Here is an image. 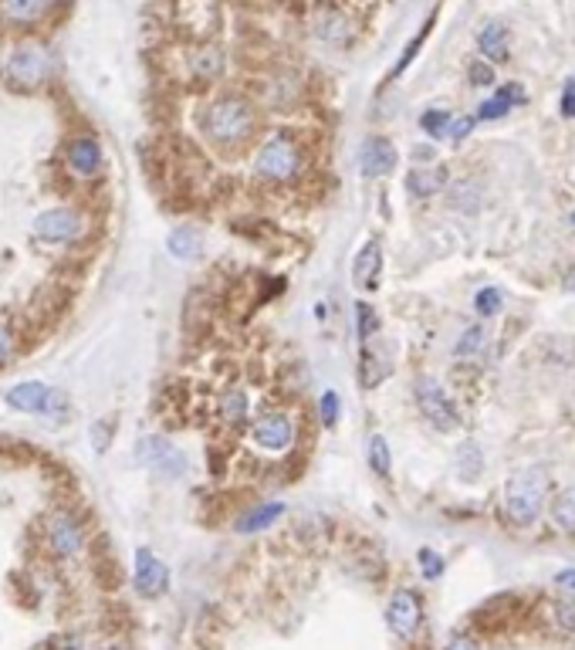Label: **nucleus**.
Segmentation results:
<instances>
[{"label": "nucleus", "instance_id": "9b49d317", "mask_svg": "<svg viewBox=\"0 0 575 650\" xmlns=\"http://www.w3.org/2000/svg\"><path fill=\"white\" fill-rule=\"evenodd\" d=\"M420 599L413 589H396L393 599H389V610H386V620L393 633H400V637H409V633L420 627Z\"/></svg>", "mask_w": 575, "mask_h": 650}, {"label": "nucleus", "instance_id": "ea45409f", "mask_svg": "<svg viewBox=\"0 0 575 650\" xmlns=\"http://www.w3.org/2000/svg\"><path fill=\"white\" fill-rule=\"evenodd\" d=\"M447 650H481V647L474 644L471 637H454V640L447 644Z\"/></svg>", "mask_w": 575, "mask_h": 650}, {"label": "nucleus", "instance_id": "dca6fc26", "mask_svg": "<svg viewBox=\"0 0 575 650\" xmlns=\"http://www.w3.org/2000/svg\"><path fill=\"white\" fill-rule=\"evenodd\" d=\"M281 515H285V505H281V501H268V505H257V508H251V512L244 515V518H237L234 529L240 532V535L264 532V529H271V525H274Z\"/></svg>", "mask_w": 575, "mask_h": 650}, {"label": "nucleus", "instance_id": "c03bdc74", "mask_svg": "<svg viewBox=\"0 0 575 650\" xmlns=\"http://www.w3.org/2000/svg\"><path fill=\"white\" fill-rule=\"evenodd\" d=\"M572 223H575V214H572Z\"/></svg>", "mask_w": 575, "mask_h": 650}, {"label": "nucleus", "instance_id": "a878e982", "mask_svg": "<svg viewBox=\"0 0 575 650\" xmlns=\"http://www.w3.org/2000/svg\"><path fill=\"white\" fill-rule=\"evenodd\" d=\"M220 407H223V417H227L231 424H240V420L247 417V394H244V390H231V394L220 400Z\"/></svg>", "mask_w": 575, "mask_h": 650}, {"label": "nucleus", "instance_id": "f03ea898", "mask_svg": "<svg viewBox=\"0 0 575 650\" xmlns=\"http://www.w3.org/2000/svg\"><path fill=\"white\" fill-rule=\"evenodd\" d=\"M541 498H545V478L539 471H518L507 481L505 508L514 525H531L541 515Z\"/></svg>", "mask_w": 575, "mask_h": 650}, {"label": "nucleus", "instance_id": "c756f323", "mask_svg": "<svg viewBox=\"0 0 575 650\" xmlns=\"http://www.w3.org/2000/svg\"><path fill=\"white\" fill-rule=\"evenodd\" d=\"M355 315H359V339L366 343L372 332L379 329V315H376V312H372L366 302H359V305H355Z\"/></svg>", "mask_w": 575, "mask_h": 650}, {"label": "nucleus", "instance_id": "412c9836", "mask_svg": "<svg viewBox=\"0 0 575 650\" xmlns=\"http://www.w3.org/2000/svg\"><path fill=\"white\" fill-rule=\"evenodd\" d=\"M524 92L518 85H505L490 102L481 105V112H477V119H501V116H507V109L514 102H522Z\"/></svg>", "mask_w": 575, "mask_h": 650}, {"label": "nucleus", "instance_id": "7ed1b4c3", "mask_svg": "<svg viewBox=\"0 0 575 650\" xmlns=\"http://www.w3.org/2000/svg\"><path fill=\"white\" fill-rule=\"evenodd\" d=\"M7 407L20 413H41V417H65L68 400L45 383H20L14 390H7Z\"/></svg>", "mask_w": 575, "mask_h": 650}, {"label": "nucleus", "instance_id": "a211bd4d", "mask_svg": "<svg viewBox=\"0 0 575 650\" xmlns=\"http://www.w3.org/2000/svg\"><path fill=\"white\" fill-rule=\"evenodd\" d=\"M190 71L203 78V82H210V78H217L220 71H223V48L217 45H203L197 52L190 54Z\"/></svg>", "mask_w": 575, "mask_h": 650}, {"label": "nucleus", "instance_id": "72a5a7b5", "mask_svg": "<svg viewBox=\"0 0 575 650\" xmlns=\"http://www.w3.org/2000/svg\"><path fill=\"white\" fill-rule=\"evenodd\" d=\"M481 339H484V329H481V325H474L471 332H467V336L457 343V356H471L474 349L481 345Z\"/></svg>", "mask_w": 575, "mask_h": 650}, {"label": "nucleus", "instance_id": "423d86ee", "mask_svg": "<svg viewBox=\"0 0 575 650\" xmlns=\"http://www.w3.org/2000/svg\"><path fill=\"white\" fill-rule=\"evenodd\" d=\"M298 170V150L288 136H274L261 146L257 153V173L268 176V180H288L291 173Z\"/></svg>", "mask_w": 575, "mask_h": 650}, {"label": "nucleus", "instance_id": "ddd939ff", "mask_svg": "<svg viewBox=\"0 0 575 650\" xmlns=\"http://www.w3.org/2000/svg\"><path fill=\"white\" fill-rule=\"evenodd\" d=\"M359 167L362 176H386L396 167V146L383 136H369L359 150Z\"/></svg>", "mask_w": 575, "mask_h": 650}, {"label": "nucleus", "instance_id": "bb28decb", "mask_svg": "<svg viewBox=\"0 0 575 650\" xmlns=\"http://www.w3.org/2000/svg\"><path fill=\"white\" fill-rule=\"evenodd\" d=\"M501 305H505V295H501V288H484V291H477V298H474L477 315H484V319L498 315V312H501Z\"/></svg>", "mask_w": 575, "mask_h": 650}, {"label": "nucleus", "instance_id": "1a4fd4ad", "mask_svg": "<svg viewBox=\"0 0 575 650\" xmlns=\"http://www.w3.org/2000/svg\"><path fill=\"white\" fill-rule=\"evenodd\" d=\"M139 461L156 467L159 475H166V478H176V475H183V454L176 451V447L163 441V437H146L142 444H139Z\"/></svg>", "mask_w": 575, "mask_h": 650}, {"label": "nucleus", "instance_id": "cd10ccee", "mask_svg": "<svg viewBox=\"0 0 575 650\" xmlns=\"http://www.w3.org/2000/svg\"><path fill=\"white\" fill-rule=\"evenodd\" d=\"M430 24H433V18L426 20V24H423V28H420V35H417V37H413V41H409V45H406L403 58H400V61H396V69H393V78H396V75H403V71H406V65H409V61H413V58H417V52H420V48H423V41H426V35H430Z\"/></svg>", "mask_w": 575, "mask_h": 650}, {"label": "nucleus", "instance_id": "37998d69", "mask_svg": "<svg viewBox=\"0 0 575 650\" xmlns=\"http://www.w3.org/2000/svg\"><path fill=\"white\" fill-rule=\"evenodd\" d=\"M105 650H126V647H122V644H112V647H105Z\"/></svg>", "mask_w": 575, "mask_h": 650}, {"label": "nucleus", "instance_id": "f257e3e1", "mask_svg": "<svg viewBox=\"0 0 575 650\" xmlns=\"http://www.w3.org/2000/svg\"><path fill=\"white\" fill-rule=\"evenodd\" d=\"M251 126H254L251 105L240 102V99H220L207 112V136L214 139V142H220V146L240 142V139L251 133Z\"/></svg>", "mask_w": 575, "mask_h": 650}, {"label": "nucleus", "instance_id": "f8f14e48", "mask_svg": "<svg viewBox=\"0 0 575 650\" xmlns=\"http://www.w3.org/2000/svg\"><path fill=\"white\" fill-rule=\"evenodd\" d=\"M48 546L58 552V556H78L85 546V535L78 529V522L68 512H54L48 518Z\"/></svg>", "mask_w": 575, "mask_h": 650}, {"label": "nucleus", "instance_id": "4be33fe9", "mask_svg": "<svg viewBox=\"0 0 575 650\" xmlns=\"http://www.w3.org/2000/svg\"><path fill=\"white\" fill-rule=\"evenodd\" d=\"M169 255L183 257V261L197 257L200 255V234H197L193 227H180V231H173V234H169Z\"/></svg>", "mask_w": 575, "mask_h": 650}, {"label": "nucleus", "instance_id": "2eb2a0df", "mask_svg": "<svg viewBox=\"0 0 575 650\" xmlns=\"http://www.w3.org/2000/svg\"><path fill=\"white\" fill-rule=\"evenodd\" d=\"M68 167L78 176H95L101 170V146L92 136H78L68 146Z\"/></svg>", "mask_w": 575, "mask_h": 650}, {"label": "nucleus", "instance_id": "c85d7f7f", "mask_svg": "<svg viewBox=\"0 0 575 650\" xmlns=\"http://www.w3.org/2000/svg\"><path fill=\"white\" fill-rule=\"evenodd\" d=\"M420 126L423 133H430V136H443V129L450 126V112L447 109H430V112L420 116Z\"/></svg>", "mask_w": 575, "mask_h": 650}, {"label": "nucleus", "instance_id": "39448f33", "mask_svg": "<svg viewBox=\"0 0 575 650\" xmlns=\"http://www.w3.org/2000/svg\"><path fill=\"white\" fill-rule=\"evenodd\" d=\"M417 407H420V413L437 430H457L460 427V413H457L454 400L447 396V390L440 386L437 379L423 377L420 383H417Z\"/></svg>", "mask_w": 575, "mask_h": 650}, {"label": "nucleus", "instance_id": "5701e85b", "mask_svg": "<svg viewBox=\"0 0 575 650\" xmlns=\"http://www.w3.org/2000/svg\"><path fill=\"white\" fill-rule=\"evenodd\" d=\"M383 373H386V370H383V360L372 353L369 345L362 343V353H359V379H362V386H366V390H376V386L383 383Z\"/></svg>", "mask_w": 575, "mask_h": 650}, {"label": "nucleus", "instance_id": "6ab92c4d", "mask_svg": "<svg viewBox=\"0 0 575 650\" xmlns=\"http://www.w3.org/2000/svg\"><path fill=\"white\" fill-rule=\"evenodd\" d=\"M48 11V0H0V14L11 24H31Z\"/></svg>", "mask_w": 575, "mask_h": 650}, {"label": "nucleus", "instance_id": "c9c22d12", "mask_svg": "<svg viewBox=\"0 0 575 650\" xmlns=\"http://www.w3.org/2000/svg\"><path fill=\"white\" fill-rule=\"evenodd\" d=\"M562 116H569V119L575 116V82L562 88Z\"/></svg>", "mask_w": 575, "mask_h": 650}, {"label": "nucleus", "instance_id": "0eeeda50", "mask_svg": "<svg viewBox=\"0 0 575 650\" xmlns=\"http://www.w3.org/2000/svg\"><path fill=\"white\" fill-rule=\"evenodd\" d=\"M82 234V217L68 207H54L34 217V238L48 240V244H68Z\"/></svg>", "mask_w": 575, "mask_h": 650}, {"label": "nucleus", "instance_id": "9d476101", "mask_svg": "<svg viewBox=\"0 0 575 650\" xmlns=\"http://www.w3.org/2000/svg\"><path fill=\"white\" fill-rule=\"evenodd\" d=\"M135 589L142 593V597H159L163 589L169 586V569L166 563H159L156 556H152L150 548H139L135 552Z\"/></svg>", "mask_w": 575, "mask_h": 650}, {"label": "nucleus", "instance_id": "7c9ffc66", "mask_svg": "<svg viewBox=\"0 0 575 650\" xmlns=\"http://www.w3.org/2000/svg\"><path fill=\"white\" fill-rule=\"evenodd\" d=\"M555 620L562 630H575V597H562L555 603Z\"/></svg>", "mask_w": 575, "mask_h": 650}, {"label": "nucleus", "instance_id": "4c0bfd02", "mask_svg": "<svg viewBox=\"0 0 575 650\" xmlns=\"http://www.w3.org/2000/svg\"><path fill=\"white\" fill-rule=\"evenodd\" d=\"M11 349H14V343H11V332H7V325H0V362L11 360Z\"/></svg>", "mask_w": 575, "mask_h": 650}, {"label": "nucleus", "instance_id": "b1692460", "mask_svg": "<svg viewBox=\"0 0 575 650\" xmlns=\"http://www.w3.org/2000/svg\"><path fill=\"white\" fill-rule=\"evenodd\" d=\"M369 464L379 478H389L393 475V464H389V444L383 441V434H376L369 441Z\"/></svg>", "mask_w": 575, "mask_h": 650}, {"label": "nucleus", "instance_id": "aec40b11", "mask_svg": "<svg viewBox=\"0 0 575 650\" xmlns=\"http://www.w3.org/2000/svg\"><path fill=\"white\" fill-rule=\"evenodd\" d=\"M481 54H488V61H507V31L501 24H488L481 35H477Z\"/></svg>", "mask_w": 575, "mask_h": 650}, {"label": "nucleus", "instance_id": "a19ab883", "mask_svg": "<svg viewBox=\"0 0 575 650\" xmlns=\"http://www.w3.org/2000/svg\"><path fill=\"white\" fill-rule=\"evenodd\" d=\"M558 586H572L575 589V569L572 573H558Z\"/></svg>", "mask_w": 575, "mask_h": 650}, {"label": "nucleus", "instance_id": "79ce46f5", "mask_svg": "<svg viewBox=\"0 0 575 650\" xmlns=\"http://www.w3.org/2000/svg\"><path fill=\"white\" fill-rule=\"evenodd\" d=\"M562 285H565L569 291H575V268H569V274L562 278Z\"/></svg>", "mask_w": 575, "mask_h": 650}, {"label": "nucleus", "instance_id": "393cba45", "mask_svg": "<svg viewBox=\"0 0 575 650\" xmlns=\"http://www.w3.org/2000/svg\"><path fill=\"white\" fill-rule=\"evenodd\" d=\"M552 515H555V522L562 529H575V488H569V492H562V495L555 498Z\"/></svg>", "mask_w": 575, "mask_h": 650}, {"label": "nucleus", "instance_id": "473e14b6", "mask_svg": "<svg viewBox=\"0 0 575 650\" xmlns=\"http://www.w3.org/2000/svg\"><path fill=\"white\" fill-rule=\"evenodd\" d=\"M467 75H471V85H490V82H494L490 61H474L471 69H467Z\"/></svg>", "mask_w": 575, "mask_h": 650}, {"label": "nucleus", "instance_id": "6e6552de", "mask_svg": "<svg viewBox=\"0 0 575 650\" xmlns=\"http://www.w3.org/2000/svg\"><path fill=\"white\" fill-rule=\"evenodd\" d=\"M251 437L257 447H264V451H285L291 441H295V427H291V420H288L285 413L271 410L264 417H257L251 427Z\"/></svg>", "mask_w": 575, "mask_h": 650}, {"label": "nucleus", "instance_id": "f3484780", "mask_svg": "<svg viewBox=\"0 0 575 650\" xmlns=\"http://www.w3.org/2000/svg\"><path fill=\"white\" fill-rule=\"evenodd\" d=\"M443 187H447V167H426V170L406 173V190L417 197H433Z\"/></svg>", "mask_w": 575, "mask_h": 650}, {"label": "nucleus", "instance_id": "58836bf2", "mask_svg": "<svg viewBox=\"0 0 575 650\" xmlns=\"http://www.w3.org/2000/svg\"><path fill=\"white\" fill-rule=\"evenodd\" d=\"M471 129H474V119H471V116H467V119H457L454 126H450V136H454L457 142H460V139L467 136V133H471Z\"/></svg>", "mask_w": 575, "mask_h": 650}, {"label": "nucleus", "instance_id": "20e7f679", "mask_svg": "<svg viewBox=\"0 0 575 650\" xmlns=\"http://www.w3.org/2000/svg\"><path fill=\"white\" fill-rule=\"evenodd\" d=\"M51 54L41 45H17L7 58V78L20 88H34L48 78Z\"/></svg>", "mask_w": 575, "mask_h": 650}, {"label": "nucleus", "instance_id": "f704fd0d", "mask_svg": "<svg viewBox=\"0 0 575 650\" xmlns=\"http://www.w3.org/2000/svg\"><path fill=\"white\" fill-rule=\"evenodd\" d=\"M420 563H423V576H426V580H437L440 573H443V559L433 556L430 548H423L420 552Z\"/></svg>", "mask_w": 575, "mask_h": 650}, {"label": "nucleus", "instance_id": "e433bc0d", "mask_svg": "<svg viewBox=\"0 0 575 650\" xmlns=\"http://www.w3.org/2000/svg\"><path fill=\"white\" fill-rule=\"evenodd\" d=\"M92 444H95V451H105V447H109V424H95V427H92Z\"/></svg>", "mask_w": 575, "mask_h": 650}, {"label": "nucleus", "instance_id": "2f4dec72", "mask_svg": "<svg viewBox=\"0 0 575 650\" xmlns=\"http://www.w3.org/2000/svg\"><path fill=\"white\" fill-rule=\"evenodd\" d=\"M336 420H338V394L328 390V394H321V424L325 427H336Z\"/></svg>", "mask_w": 575, "mask_h": 650}, {"label": "nucleus", "instance_id": "4468645a", "mask_svg": "<svg viewBox=\"0 0 575 650\" xmlns=\"http://www.w3.org/2000/svg\"><path fill=\"white\" fill-rule=\"evenodd\" d=\"M379 272H383V251H379V244H376V240H369V244H366L352 261V281L359 285V288L372 291L376 285H379Z\"/></svg>", "mask_w": 575, "mask_h": 650}]
</instances>
